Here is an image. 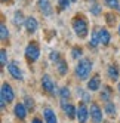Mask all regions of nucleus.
<instances>
[{
  "mask_svg": "<svg viewBox=\"0 0 120 123\" xmlns=\"http://www.w3.org/2000/svg\"><path fill=\"white\" fill-rule=\"evenodd\" d=\"M92 71V62L89 59H80L79 64L76 65V76L80 79V80H84V79H88L89 74Z\"/></svg>",
  "mask_w": 120,
  "mask_h": 123,
  "instance_id": "f257e3e1",
  "label": "nucleus"
},
{
  "mask_svg": "<svg viewBox=\"0 0 120 123\" xmlns=\"http://www.w3.org/2000/svg\"><path fill=\"white\" fill-rule=\"evenodd\" d=\"M73 30L80 39H84L88 36V22L82 16H77L73 19Z\"/></svg>",
  "mask_w": 120,
  "mask_h": 123,
  "instance_id": "f03ea898",
  "label": "nucleus"
},
{
  "mask_svg": "<svg viewBox=\"0 0 120 123\" xmlns=\"http://www.w3.org/2000/svg\"><path fill=\"white\" fill-rule=\"evenodd\" d=\"M39 55H40V50H39L37 43H28L27 49H25V56H27V59L33 62V61L39 59Z\"/></svg>",
  "mask_w": 120,
  "mask_h": 123,
  "instance_id": "7ed1b4c3",
  "label": "nucleus"
},
{
  "mask_svg": "<svg viewBox=\"0 0 120 123\" xmlns=\"http://www.w3.org/2000/svg\"><path fill=\"white\" fill-rule=\"evenodd\" d=\"M2 98L6 101V102H12L13 98H15V93L12 91V87L7 85V83H3L2 85Z\"/></svg>",
  "mask_w": 120,
  "mask_h": 123,
  "instance_id": "20e7f679",
  "label": "nucleus"
},
{
  "mask_svg": "<svg viewBox=\"0 0 120 123\" xmlns=\"http://www.w3.org/2000/svg\"><path fill=\"white\" fill-rule=\"evenodd\" d=\"M88 117H89V110L86 108L84 104H80L77 107V120H79V123H86Z\"/></svg>",
  "mask_w": 120,
  "mask_h": 123,
  "instance_id": "39448f33",
  "label": "nucleus"
},
{
  "mask_svg": "<svg viewBox=\"0 0 120 123\" xmlns=\"http://www.w3.org/2000/svg\"><path fill=\"white\" fill-rule=\"evenodd\" d=\"M90 117L95 123H101L102 122V111L96 104H90Z\"/></svg>",
  "mask_w": 120,
  "mask_h": 123,
  "instance_id": "423d86ee",
  "label": "nucleus"
},
{
  "mask_svg": "<svg viewBox=\"0 0 120 123\" xmlns=\"http://www.w3.org/2000/svg\"><path fill=\"white\" fill-rule=\"evenodd\" d=\"M7 71L11 73V76L13 77V79H16V80H21L22 79V71L19 70V67L16 65V62H9V65H7Z\"/></svg>",
  "mask_w": 120,
  "mask_h": 123,
  "instance_id": "0eeeda50",
  "label": "nucleus"
},
{
  "mask_svg": "<svg viewBox=\"0 0 120 123\" xmlns=\"http://www.w3.org/2000/svg\"><path fill=\"white\" fill-rule=\"evenodd\" d=\"M42 86H43V89L49 93H54L55 92V83L52 82V79H50L48 74L43 76V79H42Z\"/></svg>",
  "mask_w": 120,
  "mask_h": 123,
  "instance_id": "6e6552de",
  "label": "nucleus"
},
{
  "mask_svg": "<svg viewBox=\"0 0 120 123\" xmlns=\"http://www.w3.org/2000/svg\"><path fill=\"white\" fill-rule=\"evenodd\" d=\"M27 107H25V104H21V102H18L15 105V108H13V113H15V116L18 117V119H25V116H27Z\"/></svg>",
  "mask_w": 120,
  "mask_h": 123,
  "instance_id": "1a4fd4ad",
  "label": "nucleus"
},
{
  "mask_svg": "<svg viewBox=\"0 0 120 123\" xmlns=\"http://www.w3.org/2000/svg\"><path fill=\"white\" fill-rule=\"evenodd\" d=\"M24 25H25V28H27L28 33H34V31L37 30V21L34 19L33 16H30V18H25Z\"/></svg>",
  "mask_w": 120,
  "mask_h": 123,
  "instance_id": "9d476101",
  "label": "nucleus"
},
{
  "mask_svg": "<svg viewBox=\"0 0 120 123\" xmlns=\"http://www.w3.org/2000/svg\"><path fill=\"white\" fill-rule=\"evenodd\" d=\"M99 85H101V79L98 74H95L90 80L88 82V89L89 91H98L99 89Z\"/></svg>",
  "mask_w": 120,
  "mask_h": 123,
  "instance_id": "9b49d317",
  "label": "nucleus"
},
{
  "mask_svg": "<svg viewBox=\"0 0 120 123\" xmlns=\"http://www.w3.org/2000/svg\"><path fill=\"white\" fill-rule=\"evenodd\" d=\"M39 9L46 13V15H50L52 13V7H50V3H49V0H39Z\"/></svg>",
  "mask_w": 120,
  "mask_h": 123,
  "instance_id": "f8f14e48",
  "label": "nucleus"
},
{
  "mask_svg": "<svg viewBox=\"0 0 120 123\" xmlns=\"http://www.w3.org/2000/svg\"><path fill=\"white\" fill-rule=\"evenodd\" d=\"M45 120H46V123H56L58 120H56V116H55V113H54V110L52 108H45Z\"/></svg>",
  "mask_w": 120,
  "mask_h": 123,
  "instance_id": "ddd939ff",
  "label": "nucleus"
},
{
  "mask_svg": "<svg viewBox=\"0 0 120 123\" xmlns=\"http://www.w3.org/2000/svg\"><path fill=\"white\" fill-rule=\"evenodd\" d=\"M110 33L105 30V28H101L99 30V40H101V43L102 45H108L110 43Z\"/></svg>",
  "mask_w": 120,
  "mask_h": 123,
  "instance_id": "4468645a",
  "label": "nucleus"
},
{
  "mask_svg": "<svg viewBox=\"0 0 120 123\" xmlns=\"http://www.w3.org/2000/svg\"><path fill=\"white\" fill-rule=\"evenodd\" d=\"M64 111L67 113V116L70 117V119H74V117H77V108H74L71 104H67V105H64Z\"/></svg>",
  "mask_w": 120,
  "mask_h": 123,
  "instance_id": "2eb2a0df",
  "label": "nucleus"
},
{
  "mask_svg": "<svg viewBox=\"0 0 120 123\" xmlns=\"http://www.w3.org/2000/svg\"><path fill=\"white\" fill-rule=\"evenodd\" d=\"M108 77L111 80H117L119 79V67L117 65H110L108 67Z\"/></svg>",
  "mask_w": 120,
  "mask_h": 123,
  "instance_id": "dca6fc26",
  "label": "nucleus"
},
{
  "mask_svg": "<svg viewBox=\"0 0 120 123\" xmlns=\"http://www.w3.org/2000/svg\"><path fill=\"white\" fill-rule=\"evenodd\" d=\"M56 68H58V73L64 76V74L67 73V64H65V61H64V59L56 61Z\"/></svg>",
  "mask_w": 120,
  "mask_h": 123,
  "instance_id": "f3484780",
  "label": "nucleus"
},
{
  "mask_svg": "<svg viewBox=\"0 0 120 123\" xmlns=\"http://www.w3.org/2000/svg\"><path fill=\"white\" fill-rule=\"evenodd\" d=\"M99 31H92V37H90V46L92 48H96L98 46V43H99Z\"/></svg>",
  "mask_w": 120,
  "mask_h": 123,
  "instance_id": "a211bd4d",
  "label": "nucleus"
},
{
  "mask_svg": "<svg viewBox=\"0 0 120 123\" xmlns=\"http://www.w3.org/2000/svg\"><path fill=\"white\" fill-rule=\"evenodd\" d=\"M105 113L108 114V116H114V114H116V105L113 104V102H107L105 104Z\"/></svg>",
  "mask_w": 120,
  "mask_h": 123,
  "instance_id": "6ab92c4d",
  "label": "nucleus"
},
{
  "mask_svg": "<svg viewBox=\"0 0 120 123\" xmlns=\"http://www.w3.org/2000/svg\"><path fill=\"white\" fill-rule=\"evenodd\" d=\"M105 5L111 9H119L120 11V5H119V0H104Z\"/></svg>",
  "mask_w": 120,
  "mask_h": 123,
  "instance_id": "aec40b11",
  "label": "nucleus"
},
{
  "mask_svg": "<svg viewBox=\"0 0 120 123\" xmlns=\"http://www.w3.org/2000/svg\"><path fill=\"white\" fill-rule=\"evenodd\" d=\"M7 36H9V31H7L6 25H5V24H2V25H0V39H2V40H6V39H7Z\"/></svg>",
  "mask_w": 120,
  "mask_h": 123,
  "instance_id": "412c9836",
  "label": "nucleus"
},
{
  "mask_svg": "<svg viewBox=\"0 0 120 123\" xmlns=\"http://www.w3.org/2000/svg\"><path fill=\"white\" fill-rule=\"evenodd\" d=\"M25 107H27L28 111L34 110V102H33V99L30 98V96H25Z\"/></svg>",
  "mask_w": 120,
  "mask_h": 123,
  "instance_id": "4be33fe9",
  "label": "nucleus"
},
{
  "mask_svg": "<svg viewBox=\"0 0 120 123\" xmlns=\"http://www.w3.org/2000/svg\"><path fill=\"white\" fill-rule=\"evenodd\" d=\"M90 12H92L93 15H99V12H101V7H99V5L93 2V3H92V6H90Z\"/></svg>",
  "mask_w": 120,
  "mask_h": 123,
  "instance_id": "5701e85b",
  "label": "nucleus"
},
{
  "mask_svg": "<svg viewBox=\"0 0 120 123\" xmlns=\"http://www.w3.org/2000/svg\"><path fill=\"white\" fill-rule=\"evenodd\" d=\"M6 62H7L6 50H5V49H0V64H2V65H6Z\"/></svg>",
  "mask_w": 120,
  "mask_h": 123,
  "instance_id": "b1692460",
  "label": "nucleus"
},
{
  "mask_svg": "<svg viewBox=\"0 0 120 123\" xmlns=\"http://www.w3.org/2000/svg\"><path fill=\"white\" fill-rule=\"evenodd\" d=\"M101 98L108 102V99H110V89H108V87H105V89L101 92Z\"/></svg>",
  "mask_w": 120,
  "mask_h": 123,
  "instance_id": "393cba45",
  "label": "nucleus"
},
{
  "mask_svg": "<svg viewBox=\"0 0 120 123\" xmlns=\"http://www.w3.org/2000/svg\"><path fill=\"white\" fill-rule=\"evenodd\" d=\"M68 5H70V0H59V2H58L59 9H67Z\"/></svg>",
  "mask_w": 120,
  "mask_h": 123,
  "instance_id": "a878e982",
  "label": "nucleus"
},
{
  "mask_svg": "<svg viewBox=\"0 0 120 123\" xmlns=\"http://www.w3.org/2000/svg\"><path fill=\"white\" fill-rule=\"evenodd\" d=\"M59 95H61L62 99H65V98H68V96H70V91H68L67 87H62V89L59 91Z\"/></svg>",
  "mask_w": 120,
  "mask_h": 123,
  "instance_id": "bb28decb",
  "label": "nucleus"
},
{
  "mask_svg": "<svg viewBox=\"0 0 120 123\" xmlns=\"http://www.w3.org/2000/svg\"><path fill=\"white\" fill-rule=\"evenodd\" d=\"M79 56H82L80 48H74V49H73V58H79Z\"/></svg>",
  "mask_w": 120,
  "mask_h": 123,
  "instance_id": "cd10ccee",
  "label": "nucleus"
},
{
  "mask_svg": "<svg viewBox=\"0 0 120 123\" xmlns=\"http://www.w3.org/2000/svg\"><path fill=\"white\" fill-rule=\"evenodd\" d=\"M50 61H59V54L58 52H50Z\"/></svg>",
  "mask_w": 120,
  "mask_h": 123,
  "instance_id": "c85d7f7f",
  "label": "nucleus"
},
{
  "mask_svg": "<svg viewBox=\"0 0 120 123\" xmlns=\"http://www.w3.org/2000/svg\"><path fill=\"white\" fill-rule=\"evenodd\" d=\"M22 21V13L21 12H16V15H15V24H19Z\"/></svg>",
  "mask_w": 120,
  "mask_h": 123,
  "instance_id": "c756f323",
  "label": "nucleus"
},
{
  "mask_svg": "<svg viewBox=\"0 0 120 123\" xmlns=\"http://www.w3.org/2000/svg\"><path fill=\"white\" fill-rule=\"evenodd\" d=\"M113 15H114V13H108V15H107V22H108V24H111L113 21H116V16L113 18Z\"/></svg>",
  "mask_w": 120,
  "mask_h": 123,
  "instance_id": "7c9ffc66",
  "label": "nucleus"
},
{
  "mask_svg": "<svg viewBox=\"0 0 120 123\" xmlns=\"http://www.w3.org/2000/svg\"><path fill=\"white\" fill-rule=\"evenodd\" d=\"M33 123H43V122H42L40 119H37V117H36V119H33Z\"/></svg>",
  "mask_w": 120,
  "mask_h": 123,
  "instance_id": "2f4dec72",
  "label": "nucleus"
},
{
  "mask_svg": "<svg viewBox=\"0 0 120 123\" xmlns=\"http://www.w3.org/2000/svg\"><path fill=\"white\" fill-rule=\"evenodd\" d=\"M74 2H76V0H70V3H74Z\"/></svg>",
  "mask_w": 120,
  "mask_h": 123,
  "instance_id": "473e14b6",
  "label": "nucleus"
},
{
  "mask_svg": "<svg viewBox=\"0 0 120 123\" xmlns=\"http://www.w3.org/2000/svg\"><path fill=\"white\" fill-rule=\"evenodd\" d=\"M119 92H120V83H119Z\"/></svg>",
  "mask_w": 120,
  "mask_h": 123,
  "instance_id": "72a5a7b5",
  "label": "nucleus"
},
{
  "mask_svg": "<svg viewBox=\"0 0 120 123\" xmlns=\"http://www.w3.org/2000/svg\"><path fill=\"white\" fill-rule=\"evenodd\" d=\"M2 2H7V0H2Z\"/></svg>",
  "mask_w": 120,
  "mask_h": 123,
  "instance_id": "f704fd0d",
  "label": "nucleus"
},
{
  "mask_svg": "<svg viewBox=\"0 0 120 123\" xmlns=\"http://www.w3.org/2000/svg\"><path fill=\"white\" fill-rule=\"evenodd\" d=\"M119 33H120V27H119Z\"/></svg>",
  "mask_w": 120,
  "mask_h": 123,
  "instance_id": "c9c22d12",
  "label": "nucleus"
}]
</instances>
